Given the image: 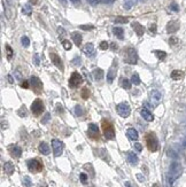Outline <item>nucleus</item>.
<instances>
[{
	"label": "nucleus",
	"instance_id": "f257e3e1",
	"mask_svg": "<svg viewBox=\"0 0 186 187\" xmlns=\"http://www.w3.org/2000/svg\"><path fill=\"white\" fill-rule=\"evenodd\" d=\"M101 127H102V132H104V136L106 137V139L113 140L115 138V129H114V125H113V123L110 121L102 120Z\"/></svg>",
	"mask_w": 186,
	"mask_h": 187
},
{
	"label": "nucleus",
	"instance_id": "f03ea898",
	"mask_svg": "<svg viewBox=\"0 0 186 187\" xmlns=\"http://www.w3.org/2000/svg\"><path fill=\"white\" fill-rule=\"evenodd\" d=\"M145 141H146V146L148 148L149 152H156L159 149V141L156 138V134L154 132H148L145 134Z\"/></svg>",
	"mask_w": 186,
	"mask_h": 187
},
{
	"label": "nucleus",
	"instance_id": "7ed1b4c3",
	"mask_svg": "<svg viewBox=\"0 0 186 187\" xmlns=\"http://www.w3.org/2000/svg\"><path fill=\"white\" fill-rule=\"evenodd\" d=\"M138 61V54L137 51L132 47H128L124 51V62L129 64H136Z\"/></svg>",
	"mask_w": 186,
	"mask_h": 187
},
{
	"label": "nucleus",
	"instance_id": "20e7f679",
	"mask_svg": "<svg viewBox=\"0 0 186 187\" xmlns=\"http://www.w3.org/2000/svg\"><path fill=\"white\" fill-rule=\"evenodd\" d=\"M28 168H29L30 172L37 173V172H40L44 170V164L37 158H32V160L28 161Z\"/></svg>",
	"mask_w": 186,
	"mask_h": 187
},
{
	"label": "nucleus",
	"instance_id": "39448f33",
	"mask_svg": "<svg viewBox=\"0 0 186 187\" xmlns=\"http://www.w3.org/2000/svg\"><path fill=\"white\" fill-rule=\"evenodd\" d=\"M45 110V106H44V102L40 100V99H36L32 105H31V111L35 116H40Z\"/></svg>",
	"mask_w": 186,
	"mask_h": 187
},
{
	"label": "nucleus",
	"instance_id": "423d86ee",
	"mask_svg": "<svg viewBox=\"0 0 186 187\" xmlns=\"http://www.w3.org/2000/svg\"><path fill=\"white\" fill-rule=\"evenodd\" d=\"M30 85L32 87V90H33V92L36 94H40L43 92V83L38 77L32 76L30 78Z\"/></svg>",
	"mask_w": 186,
	"mask_h": 187
},
{
	"label": "nucleus",
	"instance_id": "0eeeda50",
	"mask_svg": "<svg viewBox=\"0 0 186 187\" xmlns=\"http://www.w3.org/2000/svg\"><path fill=\"white\" fill-rule=\"evenodd\" d=\"M82 83H83V77L78 74L77 71L73 72L71 76H70V79H69V86H70V89H76Z\"/></svg>",
	"mask_w": 186,
	"mask_h": 187
},
{
	"label": "nucleus",
	"instance_id": "6e6552de",
	"mask_svg": "<svg viewBox=\"0 0 186 187\" xmlns=\"http://www.w3.org/2000/svg\"><path fill=\"white\" fill-rule=\"evenodd\" d=\"M116 110H117L118 115L122 116V117H124V118L129 117V115H130V112H131L130 106H129L126 102H121V103H118V105L116 106Z\"/></svg>",
	"mask_w": 186,
	"mask_h": 187
},
{
	"label": "nucleus",
	"instance_id": "1a4fd4ad",
	"mask_svg": "<svg viewBox=\"0 0 186 187\" xmlns=\"http://www.w3.org/2000/svg\"><path fill=\"white\" fill-rule=\"evenodd\" d=\"M87 136L93 139V140H99L100 139V132H99V127L98 125L91 123L89 124V129H87Z\"/></svg>",
	"mask_w": 186,
	"mask_h": 187
},
{
	"label": "nucleus",
	"instance_id": "9d476101",
	"mask_svg": "<svg viewBox=\"0 0 186 187\" xmlns=\"http://www.w3.org/2000/svg\"><path fill=\"white\" fill-rule=\"evenodd\" d=\"M63 142L61 140H58V139H53L52 140V150H53V154L54 156H60L63 152Z\"/></svg>",
	"mask_w": 186,
	"mask_h": 187
},
{
	"label": "nucleus",
	"instance_id": "9b49d317",
	"mask_svg": "<svg viewBox=\"0 0 186 187\" xmlns=\"http://www.w3.org/2000/svg\"><path fill=\"white\" fill-rule=\"evenodd\" d=\"M49 58H51V60H52V62L54 65H56L61 71L64 70V65H63V63H62V60L61 58L56 54V53H54V52H51L49 53Z\"/></svg>",
	"mask_w": 186,
	"mask_h": 187
},
{
	"label": "nucleus",
	"instance_id": "f8f14e48",
	"mask_svg": "<svg viewBox=\"0 0 186 187\" xmlns=\"http://www.w3.org/2000/svg\"><path fill=\"white\" fill-rule=\"evenodd\" d=\"M116 74H117V62L114 61L113 64H111V67H110V69H109V71L107 72V80H108V83H113V80L116 78Z\"/></svg>",
	"mask_w": 186,
	"mask_h": 187
},
{
	"label": "nucleus",
	"instance_id": "ddd939ff",
	"mask_svg": "<svg viewBox=\"0 0 186 187\" xmlns=\"http://www.w3.org/2000/svg\"><path fill=\"white\" fill-rule=\"evenodd\" d=\"M8 152H9L12 157H15V158H18L20 156L22 155V149L17 145H11L8 147Z\"/></svg>",
	"mask_w": 186,
	"mask_h": 187
},
{
	"label": "nucleus",
	"instance_id": "4468645a",
	"mask_svg": "<svg viewBox=\"0 0 186 187\" xmlns=\"http://www.w3.org/2000/svg\"><path fill=\"white\" fill-rule=\"evenodd\" d=\"M178 28H179L178 22L177 21H171L167 25V31L169 32V33H173V32H176L178 30Z\"/></svg>",
	"mask_w": 186,
	"mask_h": 187
},
{
	"label": "nucleus",
	"instance_id": "2eb2a0df",
	"mask_svg": "<svg viewBox=\"0 0 186 187\" xmlns=\"http://www.w3.org/2000/svg\"><path fill=\"white\" fill-rule=\"evenodd\" d=\"M84 53L87 55V56H93L95 54V48L93 46V44L91 43H87L85 47H84Z\"/></svg>",
	"mask_w": 186,
	"mask_h": 187
},
{
	"label": "nucleus",
	"instance_id": "dca6fc26",
	"mask_svg": "<svg viewBox=\"0 0 186 187\" xmlns=\"http://www.w3.org/2000/svg\"><path fill=\"white\" fill-rule=\"evenodd\" d=\"M38 149H39V152H40L42 154H44V155H48V154L51 153V148L48 147V145H47L46 142H40Z\"/></svg>",
	"mask_w": 186,
	"mask_h": 187
},
{
	"label": "nucleus",
	"instance_id": "f3484780",
	"mask_svg": "<svg viewBox=\"0 0 186 187\" xmlns=\"http://www.w3.org/2000/svg\"><path fill=\"white\" fill-rule=\"evenodd\" d=\"M4 170H5V172L8 176H11V174H13V172L15 171V168H14V165H13L12 162H6L4 164Z\"/></svg>",
	"mask_w": 186,
	"mask_h": 187
},
{
	"label": "nucleus",
	"instance_id": "a211bd4d",
	"mask_svg": "<svg viewBox=\"0 0 186 187\" xmlns=\"http://www.w3.org/2000/svg\"><path fill=\"white\" fill-rule=\"evenodd\" d=\"M126 158H128L129 163H131V164H133V165H136V164L138 163V157H137V155H136L135 153H132V152H128V153H126Z\"/></svg>",
	"mask_w": 186,
	"mask_h": 187
},
{
	"label": "nucleus",
	"instance_id": "6ab92c4d",
	"mask_svg": "<svg viewBox=\"0 0 186 187\" xmlns=\"http://www.w3.org/2000/svg\"><path fill=\"white\" fill-rule=\"evenodd\" d=\"M126 134H128V137H129V139H131V140H137L138 139V132H137V130H135V129H132V127H130V129H128V131H126Z\"/></svg>",
	"mask_w": 186,
	"mask_h": 187
},
{
	"label": "nucleus",
	"instance_id": "aec40b11",
	"mask_svg": "<svg viewBox=\"0 0 186 187\" xmlns=\"http://www.w3.org/2000/svg\"><path fill=\"white\" fill-rule=\"evenodd\" d=\"M132 28H133L135 32H136L138 36H142V34H144V27H142L140 23L133 22V23H132Z\"/></svg>",
	"mask_w": 186,
	"mask_h": 187
},
{
	"label": "nucleus",
	"instance_id": "412c9836",
	"mask_svg": "<svg viewBox=\"0 0 186 187\" xmlns=\"http://www.w3.org/2000/svg\"><path fill=\"white\" fill-rule=\"evenodd\" d=\"M141 116L144 117V120H146V121H148V122H152V121L154 120L153 115L146 109V108H142V109H141Z\"/></svg>",
	"mask_w": 186,
	"mask_h": 187
},
{
	"label": "nucleus",
	"instance_id": "4be33fe9",
	"mask_svg": "<svg viewBox=\"0 0 186 187\" xmlns=\"http://www.w3.org/2000/svg\"><path fill=\"white\" fill-rule=\"evenodd\" d=\"M71 38H73V41L77 45V46H80V44H82V36L79 34V32L77 31H75V32H73L71 33Z\"/></svg>",
	"mask_w": 186,
	"mask_h": 187
},
{
	"label": "nucleus",
	"instance_id": "5701e85b",
	"mask_svg": "<svg viewBox=\"0 0 186 187\" xmlns=\"http://www.w3.org/2000/svg\"><path fill=\"white\" fill-rule=\"evenodd\" d=\"M183 77H184V72L180 70H173L171 72V78L173 80H180V79H183Z\"/></svg>",
	"mask_w": 186,
	"mask_h": 187
},
{
	"label": "nucleus",
	"instance_id": "b1692460",
	"mask_svg": "<svg viewBox=\"0 0 186 187\" xmlns=\"http://www.w3.org/2000/svg\"><path fill=\"white\" fill-rule=\"evenodd\" d=\"M93 77L95 78L97 80H101L104 78V70H101L100 68H97L93 70Z\"/></svg>",
	"mask_w": 186,
	"mask_h": 187
},
{
	"label": "nucleus",
	"instance_id": "393cba45",
	"mask_svg": "<svg viewBox=\"0 0 186 187\" xmlns=\"http://www.w3.org/2000/svg\"><path fill=\"white\" fill-rule=\"evenodd\" d=\"M121 86L125 90H130L131 89V82L128 78H122L121 80Z\"/></svg>",
	"mask_w": 186,
	"mask_h": 187
},
{
	"label": "nucleus",
	"instance_id": "a878e982",
	"mask_svg": "<svg viewBox=\"0 0 186 187\" xmlns=\"http://www.w3.org/2000/svg\"><path fill=\"white\" fill-rule=\"evenodd\" d=\"M137 0H124V8L125 9H131L136 5Z\"/></svg>",
	"mask_w": 186,
	"mask_h": 187
},
{
	"label": "nucleus",
	"instance_id": "bb28decb",
	"mask_svg": "<svg viewBox=\"0 0 186 187\" xmlns=\"http://www.w3.org/2000/svg\"><path fill=\"white\" fill-rule=\"evenodd\" d=\"M113 32H114V34L116 36V37H118L120 39H123V33H124V31H123V29L122 28H114L113 29Z\"/></svg>",
	"mask_w": 186,
	"mask_h": 187
},
{
	"label": "nucleus",
	"instance_id": "cd10ccee",
	"mask_svg": "<svg viewBox=\"0 0 186 187\" xmlns=\"http://www.w3.org/2000/svg\"><path fill=\"white\" fill-rule=\"evenodd\" d=\"M22 12L24 15H31L32 14V7H31L29 4H25L22 8Z\"/></svg>",
	"mask_w": 186,
	"mask_h": 187
},
{
	"label": "nucleus",
	"instance_id": "c85d7f7f",
	"mask_svg": "<svg viewBox=\"0 0 186 187\" xmlns=\"http://www.w3.org/2000/svg\"><path fill=\"white\" fill-rule=\"evenodd\" d=\"M80 95H82V98H83L84 100H87V99L90 98V90H89L87 87H83V89H82V92H80Z\"/></svg>",
	"mask_w": 186,
	"mask_h": 187
},
{
	"label": "nucleus",
	"instance_id": "c756f323",
	"mask_svg": "<svg viewBox=\"0 0 186 187\" xmlns=\"http://www.w3.org/2000/svg\"><path fill=\"white\" fill-rule=\"evenodd\" d=\"M154 53H155V55L157 56V59H159V60H164V59H166V56H167V53H166V52H163V51H155Z\"/></svg>",
	"mask_w": 186,
	"mask_h": 187
},
{
	"label": "nucleus",
	"instance_id": "7c9ffc66",
	"mask_svg": "<svg viewBox=\"0 0 186 187\" xmlns=\"http://www.w3.org/2000/svg\"><path fill=\"white\" fill-rule=\"evenodd\" d=\"M21 43H22V46L23 47H29V45H30V40H29V38H28V37H25V36H23V37H22Z\"/></svg>",
	"mask_w": 186,
	"mask_h": 187
},
{
	"label": "nucleus",
	"instance_id": "2f4dec72",
	"mask_svg": "<svg viewBox=\"0 0 186 187\" xmlns=\"http://www.w3.org/2000/svg\"><path fill=\"white\" fill-rule=\"evenodd\" d=\"M131 79H132V80H131L132 84H135V85H139L140 84V78L139 76H138V74H133Z\"/></svg>",
	"mask_w": 186,
	"mask_h": 187
},
{
	"label": "nucleus",
	"instance_id": "473e14b6",
	"mask_svg": "<svg viewBox=\"0 0 186 187\" xmlns=\"http://www.w3.org/2000/svg\"><path fill=\"white\" fill-rule=\"evenodd\" d=\"M5 48H6V52H7V59L11 60L12 56H13V49H12V47L9 46V45H6Z\"/></svg>",
	"mask_w": 186,
	"mask_h": 187
},
{
	"label": "nucleus",
	"instance_id": "72a5a7b5",
	"mask_svg": "<svg viewBox=\"0 0 186 187\" xmlns=\"http://www.w3.org/2000/svg\"><path fill=\"white\" fill-rule=\"evenodd\" d=\"M17 114H18V116H21V117H25L27 116V109H25V107H21L18 111H17Z\"/></svg>",
	"mask_w": 186,
	"mask_h": 187
},
{
	"label": "nucleus",
	"instance_id": "f704fd0d",
	"mask_svg": "<svg viewBox=\"0 0 186 187\" xmlns=\"http://www.w3.org/2000/svg\"><path fill=\"white\" fill-rule=\"evenodd\" d=\"M115 22L116 23H126L128 22V18L126 17H122V16H117L115 18Z\"/></svg>",
	"mask_w": 186,
	"mask_h": 187
},
{
	"label": "nucleus",
	"instance_id": "c9c22d12",
	"mask_svg": "<svg viewBox=\"0 0 186 187\" xmlns=\"http://www.w3.org/2000/svg\"><path fill=\"white\" fill-rule=\"evenodd\" d=\"M62 45L64 47V49H67V51H69V49L71 48V43H70L69 40H63V41H62Z\"/></svg>",
	"mask_w": 186,
	"mask_h": 187
},
{
	"label": "nucleus",
	"instance_id": "e433bc0d",
	"mask_svg": "<svg viewBox=\"0 0 186 187\" xmlns=\"http://www.w3.org/2000/svg\"><path fill=\"white\" fill-rule=\"evenodd\" d=\"M108 47H109V44L107 43V41H101V43H100V48H101V49L106 51Z\"/></svg>",
	"mask_w": 186,
	"mask_h": 187
},
{
	"label": "nucleus",
	"instance_id": "4c0bfd02",
	"mask_svg": "<svg viewBox=\"0 0 186 187\" xmlns=\"http://www.w3.org/2000/svg\"><path fill=\"white\" fill-rule=\"evenodd\" d=\"M75 112H76V115H77V116H80V115L83 114V109H82V107H80V106H76V108H75Z\"/></svg>",
	"mask_w": 186,
	"mask_h": 187
},
{
	"label": "nucleus",
	"instance_id": "58836bf2",
	"mask_svg": "<svg viewBox=\"0 0 186 187\" xmlns=\"http://www.w3.org/2000/svg\"><path fill=\"white\" fill-rule=\"evenodd\" d=\"M80 180L83 184H86L87 183V176L85 173H80Z\"/></svg>",
	"mask_w": 186,
	"mask_h": 187
},
{
	"label": "nucleus",
	"instance_id": "ea45409f",
	"mask_svg": "<svg viewBox=\"0 0 186 187\" xmlns=\"http://www.w3.org/2000/svg\"><path fill=\"white\" fill-rule=\"evenodd\" d=\"M23 181H24V184H25V186H27V187H30L31 186V180H30V178H29V177H24Z\"/></svg>",
	"mask_w": 186,
	"mask_h": 187
},
{
	"label": "nucleus",
	"instance_id": "a19ab883",
	"mask_svg": "<svg viewBox=\"0 0 186 187\" xmlns=\"http://www.w3.org/2000/svg\"><path fill=\"white\" fill-rule=\"evenodd\" d=\"M79 28L83 29V30H91V29H93L94 27H93V25H80Z\"/></svg>",
	"mask_w": 186,
	"mask_h": 187
},
{
	"label": "nucleus",
	"instance_id": "79ce46f5",
	"mask_svg": "<svg viewBox=\"0 0 186 187\" xmlns=\"http://www.w3.org/2000/svg\"><path fill=\"white\" fill-rule=\"evenodd\" d=\"M33 61H35V64H36V65H39V56H38V54H35V55H33Z\"/></svg>",
	"mask_w": 186,
	"mask_h": 187
},
{
	"label": "nucleus",
	"instance_id": "37998d69",
	"mask_svg": "<svg viewBox=\"0 0 186 187\" xmlns=\"http://www.w3.org/2000/svg\"><path fill=\"white\" fill-rule=\"evenodd\" d=\"M73 63L75 64V65H80V58H75L74 60H73Z\"/></svg>",
	"mask_w": 186,
	"mask_h": 187
},
{
	"label": "nucleus",
	"instance_id": "c03bdc74",
	"mask_svg": "<svg viewBox=\"0 0 186 187\" xmlns=\"http://www.w3.org/2000/svg\"><path fill=\"white\" fill-rule=\"evenodd\" d=\"M21 86H22L23 89H29V82H27V80L22 82V83H21Z\"/></svg>",
	"mask_w": 186,
	"mask_h": 187
},
{
	"label": "nucleus",
	"instance_id": "a18cd8bd",
	"mask_svg": "<svg viewBox=\"0 0 186 187\" xmlns=\"http://www.w3.org/2000/svg\"><path fill=\"white\" fill-rule=\"evenodd\" d=\"M149 31L153 32V33H155V32H156V24H155V23L151 24V27H149Z\"/></svg>",
	"mask_w": 186,
	"mask_h": 187
},
{
	"label": "nucleus",
	"instance_id": "49530a36",
	"mask_svg": "<svg viewBox=\"0 0 186 187\" xmlns=\"http://www.w3.org/2000/svg\"><path fill=\"white\" fill-rule=\"evenodd\" d=\"M135 148H136V150H138V152H141V149H142V146L140 145L139 142H137V143H135Z\"/></svg>",
	"mask_w": 186,
	"mask_h": 187
},
{
	"label": "nucleus",
	"instance_id": "de8ad7c7",
	"mask_svg": "<svg viewBox=\"0 0 186 187\" xmlns=\"http://www.w3.org/2000/svg\"><path fill=\"white\" fill-rule=\"evenodd\" d=\"M15 79H17V80H22L23 78H22V75L18 72V71H15Z\"/></svg>",
	"mask_w": 186,
	"mask_h": 187
},
{
	"label": "nucleus",
	"instance_id": "09e8293b",
	"mask_svg": "<svg viewBox=\"0 0 186 187\" xmlns=\"http://www.w3.org/2000/svg\"><path fill=\"white\" fill-rule=\"evenodd\" d=\"M48 120H49V114H46V115H45V118H44V120H42V123H43V124H45V123H47V121H48Z\"/></svg>",
	"mask_w": 186,
	"mask_h": 187
},
{
	"label": "nucleus",
	"instance_id": "8fccbe9b",
	"mask_svg": "<svg viewBox=\"0 0 186 187\" xmlns=\"http://www.w3.org/2000/svg\"><path fill=\"white\" fill-rule=\"evenodd\" d=\"M176 43H177V38H175V37H171V38H170V44H172V45H173V44H176Z\"/></svg>",
	"mask_w": 186,
	"mask_h": 187
},
{
	"label": "nucleus",
	"instance_id": "3c124183",
	"mask_svg": "<svg viewBox=\"0 0 186 187\" xmlns=\"http://www.w3.org/2000/svg\"><path fill=\"white\" fill-rule=\"evenodd\" d=\"M101 2H104V4H111L114 0H100Z\"/></svg>",
	"mask_w": 186,
	"mask_h": 187
},
{
	"label": "nucleus",
	"instance_id": "603ef678",
	"mask_svg": "<svg viewBox=\"0 0 186 187\" xmlns=\"http://www.w3.org/2000/svg\"><path fill=\"white\" fill-rule=\"evenodd\" d=\"M171 8H172V9H175V11H178V7H177V5H176L175 2L171 5Z\"/></svg>",
	"mask_w": 186,
	"mask_h": 187
},
{
	"label": "nucleus",
	"instance_id": "864d4df0",
	"mask_svg": "<svg viewBox=\"0 0 186 187\" xmlns=\"http://www.w3.org/2000/svg\"><path fill=\"white\" fill-rule=\"evenodd\" d=\"M87 1H89L91 5H93V6H94V5H97V2H98V0H87Z\"/></svg>",
	"mask_w": 186,
	"mask_h": 187
},
{
	"label": "nucleus",
	"instance_id": "5fc2aeb1",
	"mask_svg": "<svg viewBox=\"0 0 186 187\" xmlns=\"http://www.w3.org/2000/svg\"><path fill=\"white\" fill-rule=\"evenodd\" d=\"M58 31H59L60 34H64V29H63V28H59V29H58Z\"/></svg>",
	"mask_w": 186,
	"mask_h": 187
},
{
	"label": "nucleus",
	"instance_id": "6e6d98bb",
	"mask_svg": "<svg viewBox=\"0 0 186 187\" xmlns=\"http://www.w3.org/2000/svg\"><path fill=\"white\" fill-rule=\"evenodd\" d=\"M31 4H33V5H37L38 4V0H29Z\"/></svg>",
	"mask_w": 186,
	"mask_h": 187
},
{
	"label": "nucleus",
	"instance_id": "4d7b16f0",
	"mask_svg": "<svg viewBox=\"0 0 186 187\" xmlns=\"http://www.w3.org/2000/svg\"><path fill=\"white\" fill-rule=\"evenodd\" d=\"M8 80H9V83H13L14 80H13V78H12V76L11 75H8Z\"/></svg>",
	"mask_w": 186,
	"mask_h": 187
},
{
	"label": "nucleus",
	"instance_id": "13d9d810",
	"mask_svg": "<svg viewBox=\"0 0 186 187\" xmlns=\"http://www.w3.org/2000/svg\"><path fill=\"white\" fill-rule=\"evenodd\" d=\"M111 47H113V49H117V45L116 44H111Z\"/></svg>",
	"mask_w": 186,
	"mask_h": 187
},
{
	"label": "nucleus",
	"instance_id": "bf43d9fd",
	"mask_svg": "<svg viewBox=\"0 0 186 187\" xmlns=\"http://www.w3.org/2000/svg\"><path fill=\"white\" fill-rule=\"evenodd\" d=\"M71 1H73V2H75V4H76V2H78V1H79V0H71Z\"/></svg>",
	"mask_w": 186,
	"mask_h": 187
},
{
	"label": "nucleus",
	"instance_id": "052dcab7",
	"mask_svg": "<svg viewBox=\"0 0 186 187\" xmlns=\"http://www.w3.org/2000/svg\"><path fill=\"white\" fill-rule=\"evenodd\" d=\"M153 187H160V186H159L157 184H154V185H153Z\"/></svg>",
	"mask_w": 186,
	"mask_h": 187
}]
</instances>
